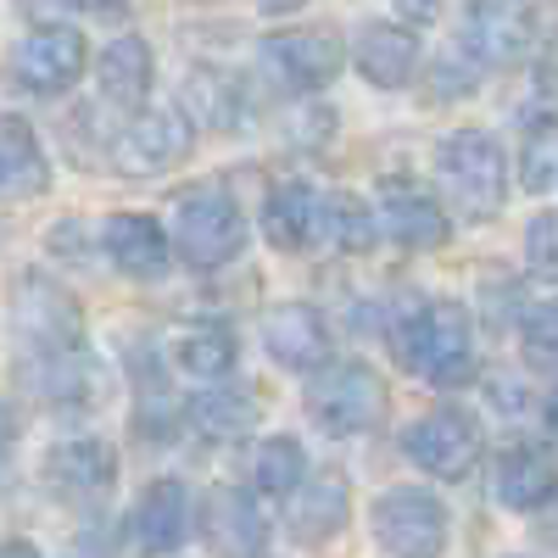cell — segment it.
I'll use <instances>...</instances> for the list:
<instances>
[{
	"label": "cell",
	"instance_id": "30",
	"mask_svg": "<svg viewBox=\"0 0 558 558\" xmlns=\"http://www.w3.org/2000/svg\"><path fill=\"white\" fill-rule=\"evenodd\" d=\"M520 347L531 363H547L558 368V296L553 302H536L520 313Z\"/></svg>",
	"mask_w": 558,
	"mask_h": 558
},
{
	"label": "cell",
	"instance_id": "34",
	"mask_svg": "<svg viewBox=\"0 0 558 558\" xmlns=\"http://www.w3.org/2000/svg\"><path fill=\"white\" fill-rule=\"evenodd\" d=\"M17 7H23L34 23H62V12H73L78 0H17Z\"/></svg>",
	"mask_w": 558,
	"mask_h": 558
},
{
	"label": "cell",
	"instance_id": "8",
	"mask_svg": "<svg viewBox=\"0 0 558 558\" xmlns=\"http://www.w3.org/2000/svg\"><path fill=\"white\" fill-rule=\"evenodd\" d=\"M257 57H263V73L279 89H291V96H313V89H324L341 73L347 45L330 28H286V34H268Z\"/></svg>",
	"mask_w": 558,
	"mask_h": 558
},
{
	"label": "cell",
	"instance_id": "29",
	"mask_svg": "<svg viewBox=\"0 0 558 558\" xmlns=\"http://www.w3.org/2000/svg\"><path fill=\"white\" fill-rule=\"evenodd\" d=\"M302 475H307V452H302L296 436H268V441H257V452H252V486H257L263 497H291V492L302 486Z\"/></svg>",
	"mask_w": 558,
	"mask_h": 558
},
{
	"label": "cell",
	"instance_id": "36",
	"mask_svg": "<svg viewBox=\"0 0 558 558\" xmlns=\"http://www.w3.org/2000/svg\"><path fill=\"white\" fill-rule=\"evenodd\" d=\"M257 7H263L268 17H286V12H296V7H307V0H257Z\"/></svg>",
	"mask_w": 558,
	"mask_h": 558
},
{
	"label": "cell",
	"instance_id": "20",
	"mask_svg": "<svg viewBox=\"0 0 558 558\" xmlns=\"http://www.w3.org/2000/svg\"><path fill=\"white\" fill-rule=\"evenodd\" d=\"M51 184V157L28 118L0 112V202H28Z\"/></svg>",
	"mask_w": 558,
	"mask_h": 558
},
{
	"label": "cell",
	"instance_id": "19",
	"mask_svg": "<svg viewBox=\"0 0 558 558\" xmlns=\"http://www.w3.org/2000/svg\"><path fill=\"white\" fill-rule=\"evenodd\" d=\"M352 68L375 89H402L418 73V39L402 23H363L352 39Z\"/></svg>",
	"mask_w": 558,
	"mask_h": 558
},
{
	"label": "cell",
	"instance_id": "21",
	"mask_svg": "<svg viewBox=\"0 0 558 558\" xmlns=\"http://www.w3.org/2000/svg\"><path fill=\"white\" fill-rule=\"evenodd\" d=\"M202 536L218 553H263L268 547V520H263V508L252 502V492L218 486L202 502Z\"/></svg>",
	"mask_w": 558,
	"mask_h": 558
},
{
	"label": "cell",
	"instance_id": "1",
	"mask_svg": "<svg viewBox=\"0 0 558 558\" xmlns=\"http://www.w3.org/2000/svg\"><path fill=\"white\" fill-rule=\"evenodd\" d=\"M397 357L430 386H463L475 375V318L463 302H418L397 324Z\"/></svg>",
	"mask_w": 558,
	"mask_h": 558
},
{
	"label": "cell",
	"instance_id": "32",
	"mask_svg": "<svg viewBox=\"0 0 558 558\" xmlns=\"http://www.w3.org/2000/svg\"><path fill=\"white\" fill-rule=\"evenodd\" d=\"M558 179V129H536L520 151V184L525 191H547Z\"/></svg>",
	"mask_w": 558,
	"mask_h": 558
},
{
	"label": "cell",
	"instance_id": "11",
	"mask_svg": "<svg viewBox=\"0 0 558 558\" xmlns=\"http://www.w3.org/2000/svg\"><path fill=\"white\" fill-rule=\"evenodd\" d=\"M380 229H386V241L402 246V252H436L447 241V213L441 202L425 191L418 179L408 173H391L380 179V207H375Z\"/></svg>",
	"mask_w": 558,
	"mask_h": 558
},
{
	"label": "cell",
	"instance_id": "33",
	"mask_svg": "<svg viewBox=\"0 0 558 558\" xmlns=\"http://www.w3.org/2000/svg\"><path fill=\"white\" fill-rule=\"evenodd\" d=\"M430 78H436V96H463V89H475V78H481V57L463 39H452Z\"/></svg>",
	"mask_w": 558,
	"mask_h": 558
},
{
	"label": "cell",
	"instance_id": "35",
	"mask_svg": "<svg viewBox=\"0 0 558 558\" xmlns=\"http://www.w3.org/2000/svg\"><path fill=\"white\" fill-rule=\"evenodd\" d=\"M436 12H441V0H397V17H402V23H413V28L436 23Z\"/></svg>",
	"mask_w": 558,
	"mask_h": 558
},
{
	"label": "cell",
	"instance_id": "14",
	"mask_svg": "<svg viewBox=\"0 0 558 558\" xmlns=\"http://www.w3.org/2000/svg\"><path fill=\"white\" fill-rule=\"evenodd\" d=\"M118 481V452L96 436H73L45 452V486L68 502H96Z\"/></svg>",
	"mask_w": 558,
	"mask_h": 558
},
{
	"label": "cell",
	"instance_id": "37",
	"mask_svg": "<svg viewBox=\"0 0 558 558\" xmlns=\"http://www.w3.org/2000/svg\"><path fill=\"white\" fill-rule=\"evenodd\" d=\"M84 12H123V7H134V0H78Z\"/></svg>",
	"mask_w": 558,
	"mask_h": 558
},
{
	"label": "cell",
	"instance_id": "2",
	"mask_svg": "<svg viewBox=\"0 0 558 558\" xmlns=\"http://www.w3.org/2000/svg\"><path fill=\"white\" fill-rule=\"evenodd\" d=\"M436 179H441V196L452 213H463L470 223H486L502 213L508 202V157L486 129H458L441 140L436 151Z\"/></svg>",
	"mask_w": 558,
	"mask_h": 558
},
{
	"label": "cell",
	"instance_id": "23",
	"mask_svg": "<svg viewBox=\"0 0 558 558\" xmlns=\"http://www.w3.org/2000/svg\"><path fill=\"white\" fill-rule=\"evenodd\" d=\"M347 525V481L336 470L302 475V486L291 492V536L296 542H324Z\"/></svg>",
	"mask_w": 558,
	"mask_h": 558
},
{
	"label": "cell",
	"instance_id": "13",
	"mask_svg": "<svg viewBox=\"0 0 558 558\" xmlns=\"http://www.w3.org/2000/svg\"><path fill=\"white\" fill-rule=\"evenodd\" d=\"M263 352L291 375H313L318 363H330V324L313 302H286L263 318Z\"/></svg>",
	"mask_w": 558,
	"mask_h": 558
},
{
	"label": "cell",
	"instance_id": "26",
	"mask_svg": "<svg viewBox=\"0 0 558 558\" xmlns=\"http://www.w3.org/2000/svg\"><path fill=\"white\" fill-rule=\"evenodd\" d=\"M235 357H241V347L223 324H184V330L173 336V368L184 380H202V386L229 380L235 375Z\"/></svg>",
	"mask_w": 558,
	"mask_h": 558
},
{
	"label": "cell",
	"instance_id": "16",
	"mask_svg": "<svg viewBox=\"0 0 558 558\" xmlns=\"http://www.w3.org/2000/svg\"><path fill=\"white\" fill-rule=\"evenodd\" d=\"M101 252L129 279H157L168 268V257H173V241L162 235V223L146 218V213H112L101 223Z\"/></svg>",
	"mask_w": 558,
	"mask_h": 558
},
{
	"label": "cell",
	"instance_id": "22",
	"mask_svg": "<svg viewBox=\"0 0 558 558\" xmlns=\"http://www.w3.org/2000/svg\"><path fill=\"white\" fill-rule=\"evenodd\" d=\"M28 386L51 408H89V402H101V368L89 363L84 347H73L57 357H28Z\"/></svg>",
	"mask_w": 558,
	"mask_h": 558
},
{
	"label": "cell",
	"instance_id": "3",
	"mask_svg": "<svg viewBox=\"0 0 558 558\" xmlns=\"http://www.w3.org/2000/svg\"><path fill=\"white\" fill-rule=\"evenodd\" d=\"M173 252L191 268H223L246 252V213L223 184H196L173 196Z\"/></svg>",
	"mask_w": 558,
	"mask_h": 558
},
{
	"label": "cell",
	"instance_id": "38",
	"mask_svg": "<svg viewBox=\"0 0 558 558\" xmlns=\"http://www.w3.org/2000/svg\"><path fill=\"white\" fill-rule=\"evenodd\" d=\"M547 425H553V436H558V391H553V402H547Z\"/></svg>",
	"mask_w": 558,
	"mask_h": 558
},
{
	"label": "cell",
	"instance_id": "18",
	"mask_svg": "<svg viewBox=\"0 0 558 558\" xmlns=\"http://www.w3.org/2000/svg\"><path fill=\"white\" fill-rule=\"evenodd\" d=\"M157 84V62H151V45L140 34H118L107 51L96 57V89L101 101L118 112H140Z\"/></svg>",
	"mask_w": 558,
	"mask_h": 558
},
{
	"label": "cell",
	"instance_id": "28",
	"mask_svg": "<svg viewBox=\"0 0 558 558\" xmlns=\"http://www.w3.org/2000/svg\"><path fill=\"white\" fill-rule=\"evenodd\" d=\"M184 118L202 129H241V84L218 68H191V78H184Z\"/></svg>",
	"mask_w": 558,
	"mask_h": 558
},
{
	"label": "cell",
	"instance_id": "27",
	"mask_svg": "<svg viewBox=\"0 0 558 558\" xmlns=\"http://www.w3.org/2000/svg\"><path fill=\"white\" fill-rule=\"evenodd\" d=\"M184 425L207 441H229V436H246L257 425V397L246 386H218L207 380V391L184 408Z\"/></svg>",
	"mask_w": 558,
	"mask_h": 558
},
{
	"label": "cell",
	"instance_id": "17",
	"mask_svg": "<svg viewBox=\"0 0 558 558\" xmlns=\"http://www.w3.org/2000/svg\"><path fill=\"white\" fill-rule=\"evenodd\" d=\"M492 492L502 508H514V514H536V508H547L558 497V470H553V458L542 447H502L497 463H492Z\"/></svg>",
	"mask_w": 558,
	"mask_h": 558
},
{
	"label": "cell",
	"instance_id": "15",
	"mask_svg": "<svg viewBox=\"0 0 558 558\" xmlns=\"http://www.w3.org/2000/svg\"><path fill=\"white\" fill-rule=\"evenodd\" d=\"M129 531H134L140 553H179L184 536H191V492H184V481H173V475L151 481L134 502Z\"/></svg>",
	"mask_w": 558,
	"mask_h": 558
},
{
	"label": "cell",
	"instance_id": "4",
	"mask_svg": "<svg viewBox=\"0 0 558 558\" xmlns=\"http://www.w3.org/2000/svg\"><path fill=\"white\" fill-rule=\"evenodd\" d=\"M307 418L324 436H368L386 418V380L363 357L318 363L307 380Z\"/></svg>",
	"mask_w": 558,
	"mask_h": 558
},
{
	"label": "cell",
	"instance_id": "12",
	"mask_svg": "<svg viewBox=\"0 0 558 558\" xmlns=\"http://www.w3.org/2000/svg\"><path fill=\"white\" fill-rule=\"evenodd\" d=\"M458 39L481 57V68H508V62H520L531 51L536 12L525 7V0H470Z\"/></svg>",
	"mask_w": 558,
	"mask_h": 558
},
{
	"label": "cell",
	"instance_id": "6",
	"mask_svg": "<svg viewBox=\"0 0 558 558\" xmlns=\"http://www.w3.org/2000/svg\"><path fill=\"white\" fill-rule=\"evenodd\" d=\"M191 146H196V123L184 112H146L140 107L112 134L107 157L129 179H157V173H168V168H179L184 157H191Z\"/></svg>",
	"mask_w": 558,
	"mask_h": 558
},
{
	"label": "cell",
	"instance_id": "5",
	"mask_svg": "<svg viewBox=\"0 0 558 558\" xmlns=\"http://www.w3.org/2000/svg\"><path fill=\"white\" fill-rule=\"evenodd\" d=\"M12 330L23 341V357H57V352L84 347V313L51 274H17Z\"/></svg>",
	"mask_w": 558,
	"mask_h": 558
},
{
	"label": "cell",
	"instance_id": "7",
	"mask_svg": "<svg viewBox=\"0 0 558 558\" xmlns=\"http://www.w3.org/2000/svg\"><path fill=\"white\" fill-rule=\"evenodd\" d=\"M84 73V34L68 23H34V34H23L7 57V78L28 96H62Z\"/></svg>",
	"mask_w": 558,
	"mask_h": 558
},
{
	"label": "cell",
	"instance_id": "9",
	"mask_svg": "<svg viewBox=\"0 0 558 558\" xmlns=\"http://www.w3.org/2000/svg\"><path fill=\"white\" fill-rule=\"evenodd\" d=\"M402 452L413 458V470H425L436 481H463L481 458V430L463 408H430L425 418H413L402 430Z\"/></svg>",
	"mask_w": 558,
	"mask_h": 558
},
{
	"label": "cell",
	"instance_id": "24",
	"mask_svg": "<svg viewBox=\"0 0 558 558\" xmlns=\"http://www.w3.org/2000/svg\"><path fill=\"white\" fill-rule=\"evenodd\" d=\"M263 235L279 252L313 246V235H318V191H313V184H302V179L274 184L268 202H263Z\"/></svg>",
	"mask_w": 558,
	"mask_h": 558
},
{
	"label": "cell",
	"instance_id": "10",
	"mask_svg": "<svg viewBox=\"0 0 558 558\" xmlns=\"http://www.w3.org/2000/svg\"><path fill=\"white\" fill-rule=\"evenodd\" d=\"M375 542L386 553H402V558L441 553L447 547V508L418 486H397V492L375 497Z\"/></svg>",
	"mask_w": 558,
	"mask_h": 558
},
{
	"label": "cell",
	"instance_id": "25",
	"mask_svg": "<svg viewBox=\"0 0 558 558\" xmlns=\"http://www.w3.org/2000/svg\"><path fill=\"white\" fill-rule=\"evenodd\" d=\"M313 241L341 252V257H363L368 246L380 241V218H375V207H368L363 196L330 191V196H318V235Z\"/></svg>",
	"mask_w": 558,
	"mask_h": 558
},
{
	"label": "cell",
	"instance_id": "31",
	"mask_svg": "<svg viewBox=\"0 0 558 558\" xmlns=\"http://www.w3.org/2000/svg\"><path fill=\"white\" fill-rule=\"evenodd\" d=\"M525 268L547 286H558V207L536 213L531 229H525Z\"/></svg>",
	"mask_w": 558,
	"mask_h": 558
}]
</instances>
